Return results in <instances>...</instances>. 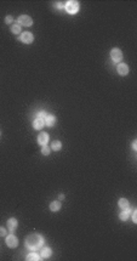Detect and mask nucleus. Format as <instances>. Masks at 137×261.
<instances>
[{"instance_id":"obj_1","label":"nucleus","mask_w":137,"mask_h":261,"mask_svg":"<svg viewBox=\"0 0 137 261\" xmlns=\"http://www.w3.org/2000/svg\"><path fill=\"white\" fill-rule=\"evenodd\" d=\"M44 243H45V239L41 234L39 233H33V234H29L26 240H24V245L27 249L32 250V251H36L40 248L44 247Z\"/></svg>"},{"instance_id":"obj_2","label":"nucleus","mask_w":137,"mask_h":261,"mask_svg":"<svg viewBox=\"0 0 137 261\" xmlns=\"http://www.w3.org/2000/svg\"><path fill=\"white\" fill-rule=\"evenodd\" d=\"M79 7H80L79 3L75 1V0H69V1H67V3L64 4V9H66V11H67L68 13H70V15L76 13L78 11H79Z\"/></svg>"},{"instance_id":"obj_3","label":"nucleus","mask_w":137,"mask_h":261,"mask_svg":"<svg viewBox=\"0 0 137 261\" xmlns=\"http://www.w3.org/2000/svg\"><path fill=\"white\" fill-rule=\"evenodd\" d=\"M110 57L112 60L115 62V63H119L121 60H123V52L118 47H114L112 51H110Z\"/></svg>"},{"instance_id":"obj_4","label":"nucleus","mask_w":137,"mask_h":261,"mask_svg":"<svg viewBox=\"0 0 137 261\" xmlns=\"http://www.w3.org/2000/svg\"><path fill=\"white\" fill-rule=\"evenodd\" d=\"M17 22L21 26H24V27H30L33 24V20L29 16H27V15H21V16L18 17Z\"/></svg>"},{"instance_id":"obj_5","label":"nucleus","mask_w":137,"mask_h":261,"mask_svg":"<svg viewBox=\"0 0 137 261\" xmlns=\"http://www.w3.org/2000/svg\"><path fill=\"white\" fill-rule=\"evenodd\" d=\"M5 242H6V245H7L9 248H16V247L18 245V239H17V237H16L15 234H12V233H10L9 236H6Z\"/></svg>"},{"instance_id":"obj_6","label":"nucleus","mask_w":137,"mask_h":261,"mask_svg":"<svg viewBox=\"0 0 137 261\" xmlns=\"http://www.w3.org/2000/svg\"><path fill=\"white\" fill-rule=\"evenodd\" d=\"M19 40L24 44H32L34 40V35L30 32H23L21 34V36H19Z\"/></svg>"},{"instance_id":"obj_7","label":"nucleus","mask_w":137,"mask_h":261,"mask_svg":"<svg viewBox=\"0 0 137 261\" xmlns=\"http://www.w3.org/2000/svg\"><path fill=\"white\" fill-rule=\"evenodd\" d=\"M6 226H7V230H9L11 233H13V232L16 231L17 226H18V221H17L15 217H10V219L7 220V222H6Z\"/></svg>"},{"instance_id":"obj_8","label":"nucleus","mask_w":137,"mask_h":261,"mask_svg":"<svg viewBox=\"0 0 137 261\" xmlns=\"http://www.w3.org/2000/svg\"><path fill=\"white\" fill-rule=\"evenodd\" d=\"M49 142V134L47 133H40L38 136V143L40 146H45Z\"/></svg>"},{"instance_id":"obj_9","label":"nucleus","mask_w":137,"mask_h":261,"mask_svg":"<svg viewBox=\"0 0 137 261\" xmlns=\"http://www.w3.org/2000/svg\"><path fill=\"white\" fill-rule=\"evenodd\" d=\"M116 70H118V73L120 74V76H127L129 74V66L125 65V63H120V65H118Z\"/></svg>"},{"instance_id":"obj_10","label":"nucleus","mask_w":137,"mask_h":261,"mask_svg":"<svg viewBox=\"0 0 137 261\" xmlns=\"http://www.w3.org/2000/svg\"><path fill=\"white\" fill-rule=\"evenodd\" d=\"M51 255H52V250H51L50 247H43V248H41V250H40V256H41L43 259H47V257H50Z\"/></svg>"},{"instance_id":"obj_11","label":"nucleus","mask_w":137,"mask_h":261,"mask_svg":"<svg viewBox=\"0 0 137 261\" xmlns=\"http://www.w3.org/2000/svg\"><path fill=\"white\" fill-rule=\"evenodd\" d=\"M44 123H45V125L46 126H49V128H51V126H53L55 124H56V117L55 116H52V114H47V117L44 119Z\"/></svg>"},{"instance_id":"obj_12","label":"nucleus","mask_w":137,"mask_h":261,"mask_svg":"<svg viewBox=\"0 0 137 261\" xmlns=\"http://www.w3.org/2000/svg\"><path fill=\"white\" fill-rule=\"evenodd\" d=\"M61 208H62V205H61V202H58V200H55V202H52V203H50V210L51 211H58V210H61Z\"/></svg>"},{"instance_id":"obj_13","label":"nucleus","mask_w":137,"mask_h":261,"mask_svg":"<svg viewBox=\"0 0 137 261\" xmlns=\"http://www.w3.org/2000/svg\"><path fill=\"white\" fill-rule=\"evenodd\" d=\"M44 126H45V123H44V120H41V119H38V118H36V119L33 122V128L36 129V130H41Z\"/></svg>"},{"instance_id":"obj_14","label":"nucleus","mask_w":137,"mask_h":261,"mask_svg":"<svg viewBox=\"0 0 137 261\" xmlns=\"http://www.w3.org/2000/svg\"><path fill=\"white\" fill-rule=\"evenodd\" d=\"M40 259H43V257H40V255H39L38 253H35V251L28 254L27 257H26V260H28V261H39Z\"/></svg>"},{"instance_id":"obj_15","label":"nucleus","mask_w":137,"mask_h":261,"mask_svg":"<svg viewBox=\"0 0 137 261\" xmlns=\"http://www.w3.org/2000/svg\"><path fill=\"white\" fill-rule=\"evenodd\" d=\"M130 214H131V210L127 208V209H124V210L119 214V217H120L121 221H126V220L130 217Z\"/></svg>"},{"instance_id":"obj_16","label":"nucleus","mask_w":137,"mask_h":261,"mask_svg":"<svg viewBox=\"0 0 137 261\" xmlns=\"http://www.w3.org/2000/svg\"><path fill=\"white\" fill-rule=\"evenodd\" d=\"M61 148H62V142L61 141H58V140L52 141V143H51V150L52 151H61Z\"/></svg>"},{"instance_id":"obj_17","label":"nucleus","mask_w":137,"mask_h":261,"mask_svg":"<svg viewBox=\"0 0 137 261\" xmlns=\"http://www.w3.org/2000/svg\"><path fill=\"white\" fill-rule=\"evenodd\" d=\"M118 204H119V207H120V208H121L123 210H124V209H127V208L130 207V204H129V200H127L126 198H120V199H119V203H118Z\"/></svg>"},{"instance_id":"obj_18","label":"nucleus","mask_w":137,"mask_h":261,"mask_svg":"<svg viewBox=\"0 0 137 261\" xmlns=\"http://www.w3.org/2000/svg\"><path fill=\"white\" fill-rule=\"evenodd\" d=\"M11 32H12L13 34H19V33H21V24H19L18 22L12 23V26H11Z\"/></svg>"},{"instance_id":"obj_19","label":"nucleus","mask_w":137,"mask_h":261,"mask_svg":"<svg viewBox=\"0 0 137 261\" xmlns=\"http://www.w3.org/2000/svg\"><path fill=\"white\" fill-rule=\"evenodd\" d=\"M50 152H51V148H50L47 145L43 146V148H41V154H43V156H49Z\"/></svg>"},{"instance_id":"obj_20","label":"nucleus","mask_w":137,"mask_h":261,"mask_svg":"<svg viewBox=\"0 0 137 261\" xmlns=\"http://www.w3.org/2000/svg\"><path fill=\"white\" fill-rule=\"evenodd\" d=\"M46 117H47V113H46L45 110H40V112H38V114H36V118H38V119H41V120H44Z\"/></svg>"},{"instance_id":"obj_21","label":"nucleus","mask_w":137,"mask_h":261,"mask_svg":"<svg viewBox=\"0 0 137 261\" xmlns=\"http://www.w3.org/2000/svg\"><path fill=\"white\" fill-rule=\"evenodd\" d=\"M5 23H6V24H11V23H13V17L10 16V15L6 16V17H5Z\"/></svg>"},{"instance_id":"obj_22","label":"nucleus","mask_w":137,"mask_h":261,"mask_svg":"<svg viewBox=\"0 0 137 261\" xmlns=\"http://www.w3.org/2000/svg\"><path fill=\"white\" fill-rule=\"evenodd\" d=\"M132 221L136 223L137 222V210H133L132 211Z\"/></svg>"},{"instance_id":"obj_23","label":"nucleus","mask_w":137,"mask_h":261,"mask_svg":"<svg viewBox=\"0 0 137 261\" xmlns=\"http://www.w3.org/2000/svg\"><path fill=\"white\" fill-rule=\"evenodd\" d=\"M0 236H6V230L0 226Z\"/></svg>"},{"instance_id":"obj_24","label":"nucleus","mask_w":137,"mask_h":261,"mask_svg":"<svg viewBox=\"0 0 137 261\" xmlns=\"http://www.w3.org/2000/svg\"><path fill=\"white\" fill-rule=\"evenodd\" d=\"M64 4H66V3H64ZM64 4H63V3H57V7H60V9H61V7H64Z\"/></svg>"},{"instance_id":"obj_25","label":"nucleus","mask_w":137,"mask_h":261,"mask_svg":"<svg viewBox=\"0 0 137 261\" xmlns=\"http://www.w3.org/2000/svg\"><path fill=\"white\" fill-rule=\"evenodd\" d=\"M132 147H133V150H135V151L137 150V141H133V143H132Z\"/></svg>"},{"instance_id":"obj_26","label":"nucleus","mask_w":137,"mask_h":261,"mask_svg":"<svg viewBox=\"0 0 137 261\" xmlns=\"http://www.w3.org/2000/svg\"><path fill=\"white\" fill-rule=\"evenodd\" d=\"M62 199H64V194H63V193L60 194V200H62Z\"/></svg>"}]
</instances>
